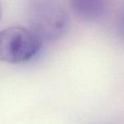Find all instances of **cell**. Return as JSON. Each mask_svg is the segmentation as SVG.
<instances>
[{"instance_id": "1", "label": "cell", "mask_w": 124, "mask_h": 124, "mask_svg": "<svg viewBox=\"0 0 124 124\" xmlns=\"http://www.w3.org/2000/svg\"><path fill=\"white\" fill-rule=\"evenodd\" d=\"M42 39L32 31L22 26H10L0 31V62L23 63L38 55Z\"/></svg>"}, {"instance_id": "2", "label": "cell", "mask_w": 124, "mask_h": 124, "mask_svg": "<svg viewBox=\"0 0 124 124\" xmlns=\"http://www.w3.org/2000/svg\"><path fill=\"white\" fill-rule=\"evenodd\" d=\"M38 20L36 34L42 40L58 39L66 32L69 26L67 14L60 7L52 3L43 8Z\"/></svg>"}, {"instance_id": "3", "label": "cell", "mask_w": 124, "mask_h": 124, "mask_svg": "<svg viewBox=\"0 0 124 124\" xmlns=\"http://www.w3.org/2000/svg\"><path fill=\"white\" fill-rule=\"evenodd\" d=\"M109 0H71L73 10L81 20L96 22L105 16Z\"/></svg>"}, {"instance_id": "4", "label": "cell", "mask_w": 124, "mask_h": 124, "mask_svg": "<svg viewBox=\"0 0 124 124\" xmlns=\"http://www.w3.org/2000/svg\"><path fill=\"white\" fill-rule=\"evenodd\" d=\"M116 33L119 39L124 43V6L121 8L116 21Z\"/></svg>"}, {"instance_id": "5", "label": "cell", "mask_w": 124, "mask_h": 124, "mask_svg": "<svg viewBox=\"0 0 124 124\" xmlns=\"http://www.w3.org/2000/svg\"><path fill=\"white\" fill-rule=\"evenodd\" d=\"M2 15V5H1V2H0V18H1Z\"/></svg>"}]
</instances>
